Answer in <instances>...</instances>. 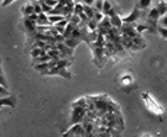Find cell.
I'll return each instance as SVG.
<instances>
[{"label": "cell", "instance_id": "cell-1", "mask_svg": "<svg viewBox=\"0 0 167 137\" xmlns=\"http://www.w3.org/2000/svg\"><path fill=\"white\" fill-rule=\"evenodd\" d=\"M140 16H141V11H140V9L137 8V5L135 4L132 13H131L129 16H126V18H124V19H123V24H126V25H131L132 22H135L136 20L139 19Z\"/></svg>", "mask_w": 167, "mask_h": 137}, {"label": "cell", "instance_id": "cell-2", "mask_svg": "<svg viewBox=\"0 0 167 137\" xmlns=\"http://www.w3.org/2000/svg\"><path fill=\"white\" fill-rule=\"evenodd\" d=\"M84 116V106H74L73 108V113H72V122L73 124H77L79 122Z\"/></svg>", "mask_w": 167, "mask_h": 137}, {"label": "cell", "instance_id": "cell-3", "mask_svg": "<svg viewBox=\"0 0 167 137\" xmlns=\"http://www.w3.org/2000/svg\"><path fill=\"white\" fill-rule=\"evenodd\" d=\"M157 6H156V9H157V11H159V15H160V18H162V16H165L167 14V3L166 1H159V3H155Z\"/></svg>", "mask_w": 167, "mask_h": 137}, {"label": "cell", "instance_id": "cell-4", "mask_svg": "<svg viewBox=\"0 0 167 137\" xmlns=\"http://www.w3.org/2000/svg\"><path fill=\"white\" fill-rule=\"evenodd\" d=\"M110 22H111V27H115V29H121L123 27V19L116 14L114 16L110 18Z\"/></svg>", "mask_w": 167, "mask_h": 137}, {"label": "cell", "instance_id": "cell-5", "mask_svg": "<svg viewBox=\"0 0 167 137\" xmlns=\"http://www.w3.org/2000/svg\"><path fill=\"white\" fill-rule=\"evenodd\" d=\"M36 24H37V26H47L50 22H48V16L46 15V14H40L39 15V19L36 21Z\"/></svg>", "mask_w": 167, "mask_h": 137}, {"label": "cell", "instance_id": "cell-6", "mask_svg": "<svg viewBox=\"0 0 167 137\" xmlns=\"http://www.w3.org/2000/svg\"><path fill=\"white\" fill-rule=\"evenodd\" d=\"M47 16H48V22L52 25H57L58 22H61L62 20L66 19L62 15H47Z\"/></svg>", "mask_w": 167, "mask_h": 137}, {"label": "cell", "instance_id": "cell-7", "mask_svg": "<svg viewBox=\"0 0 167 137\" xmlns=\"http://www.w3.org/2000/svg\"><path fill=\"white\" fill-rule=\"evenodd\" d=\"M22 13L25 14V16L27 18V16H30V15H32V14H35V10H34V5L31 4V3H29V4H26L24 8H22Z\"/></svg>", "mask_w": 167, "mask_h": 137}, {"label": "cell", "instance_id": "cell-8", "mask_svg": "<svg viewBox=\"0 0 167 137\" xmlns=\"http://www.w3.org/2000/svg\"><path fill=\"white\" fill-rule=\"evenodd\" d=\"M4 105H9V106H15V98H3L0 100V108Z\"/></svg>", "mask_w": 167, "mask_h": 137}, {"label": "cell", "instance_id": "cell-9", "mask_svg": "<svg viewBox=\"0 0 167 137\" xmlns=\"http://www.w3.org/2000/svg\"><path fill=\"white\" fill-rule=\"evenodd\" d=\"M81 42V40H77V39H67L64 40V45L67 46V47H69L71 50H73L78 43Z\"/></svg>", "mask_w": 167, "mask_h": 137}, {"label": "cell", "instance_id": "cell-10", "mask_svg": "<svg viewBox=\"0 0 167 137\" xmlns=\"http://www.w3.org/2000/svg\"><path fill=\"white\" fill-rule=\"evenodd\" d=\"M131 41H132V43H134L135 46H137L139 48H143V47H145V46H146V42L143 40L141 36H136L135 39H132Z\"/></svg>", "mask_w": 167, "mask_h": 137}, {"label": "cell", "instance_id": "cell-11", "mask_svg": "<svg viewBox=\"0 0 167 137\" xmlns=\"http://www.w3.org/2000/svg\"><path fill=\"white\" fill-rule=\"evenodd\" d=\"M34 68H35V71H39L41 73H45V72H47L50 69V66H48V63H41V64H35Z\"/></svg>", "mask_w": 167, "mask_h": 137}, {"label": "cell", "instance_id": "cell-12", "mask_svg": "<svg viewBox=\"0 0 167 137\" xmlns=\"http://www.w3.org/2000/svg\"><path fill=\"white\" fill-rule=\"evenodd\" d=\"M40 3V6H41V9H42V13L43 14H46V15H50L51 14V11L53 10L52 8H50L47 4H46V1H39Z\"/></svg>", "mask_w": 167, "mask_h": 137}, {"label": "cell", "instance_id": "cell-13", "mask_svg": "<svg viewBox=\"0 0 167 137\" xmlns=\"http://www.w3.org/2000/svg\"><path fill=\"white\" fill-rule=\"evenodd\" d=\"M111 9H113V5H111V3H109V1H104V5H103V11H102V14H103L104 16H108V14L111 11Z\"/></svg>", "mask_w": 167, "mask_h": 137}, {"label": "cell", "instance_id": "cell-14", "mask_svg": "<svg viewBox=\"0 0 167 137\" xmlns=\"http://www.w3.org/2000/svg\"><path fill=\"white\" fill-rule=\"evenodd\" d=\"M103 5H104V1H94V11L95 13H102L103 11Z\"/></svg>", "mask_w": 167, "mask_h": 137}, {"label": "cell", "instance_id": "cell-15", "mask_svg": "<svg viewBox=\"0 0 167 137\" xmlns=\"http://www.w3.org/2000/svg\"><path fill=\"white\" fill-rule=\"evenodd\" d=\"M87 26H88V29H90L92 31H94L95 29H98V26H99V24L95 21L94 19H92V20H89L88 21V24H87Z\"/></svg>", "mask_w": 167, "mask_h": 137}, {"label": "cell", "instance_id": "cell-16", "mask_svg": "<svg viewBox=\"0 0 167 137\" xmlns=\"http://www.w3.org/2000/svg\"><path fill=\"white\" fill-rule=\"evenodd\" d=\"M151 4H152L151 1H139V3H136L137 8H139L140 10H145V9H146V8H148Z\"/></svg>", "mask_w": 167, "mask_h": 137}, {"label": "cell", "instance_id": "cell-17", "mask_svg": "<svg viewBox=\"0 0 167 137\" xmlns=\"http://www.w3.org/2000/svg\"><path fill=\"white\" fill-rule=\"evenodd\" d=\"M31 4L34 5V10H35V14H36V15L42 14V9H41V6H40V3H39V1H32Z\"/></svg>", "mask_w": 167, "mask_h": 137}, {"label": "cell", "instance_id": "cell-18", "mask_svg": "<svg viewBox=\"0 0 167 137\" xmlns=\"http://www.w3.org/2000/svg\"><path fill=\"white\" fill-rule=\"evenodd\" d=\"M157 32L160 34V36H161L162 39H167V29L161 27V26L157 25Z\"/></svg>", "mask_w": 167, "mask_h": 137}, {"label": "cell", "instance_id": "cell-19", "mask_svg": "<svg viewBox=\"0 0 167 137\" xmlns=\"http://www.w3.org/2000/svg\"><path fill=\"white\" fill-rule=\"evenodd\" d=\"M159 26H161V27H165V29H167V14L165 15V16L160 18V20H159Z\"/></svg>", "mask_w": 167, "mask_h": 137}, {"label": "cell", "instance_id": "cell-20", "mask_svg": "<svg viewBox=\"0 0 167 137\" xmlns=\"http://www.w3.org/2000/svg\"><path fill=\"white\" fill-rule=\"evenodd\" d=\"M135 30H136V32L137 34H140V32H143V31H148V27H147V25H136L135 26Z\"/></svg>", "mask_w": 167, "mask_h": 137}, {"label": "cell", "instance_id": "cell-21", "mask_svg": "<svg viewBox=\"0 0 167 137\" xmlns=\"http://www.w3.org/2000/svg\"><path fill=\"white\" fill-rule=\"evenodd\" d=\"M103 19H104V15H103L102 13H95V15H94V20H95L98 24H99V22H100Z\"/></svg>", "mask_w": 167, "mask_h": 137}, {"label": "cell", "instance_id": "cell-22", "mask_svg": "<svg viewBox=\"0 0 167 137\" xmlns=\"http://www.w3.org/2000/svg\"><path fill=\"white\" fill-rule=\"evenodd\" d=\"M0 87H4V88H6L8 87V84H6V80H5V78L0 74Z\"/></svg>", "mask_w": 167, "mask_h": 137}, {"label": "cell", "instance_id": "cell-23", "mask_svg": "<svg viewBox=\"0 0 167 137\" xmlns=\"http://www.w3.org/2000/svg\"><path fill=\"white\" fill-rule=\"evenodd\" d=\"M9 93L6 92V89L4 87H0V95H8Z\"/></svg>", "mask_w": 167, "mask_h": 137}, {"label": "cell", "instance_id": "cell-24", "mask_svg": "<svg viewBox=\"0 0 167 137\" xmlns=\"http://www.w3.org/2000/svg\"><path fill=\"white\" fill-rule=\"evenodd\" d=\"M166 3H167V1H166Z\"/></svg>", "mask_w": 167, "mask_h": 137}]
</instances>
